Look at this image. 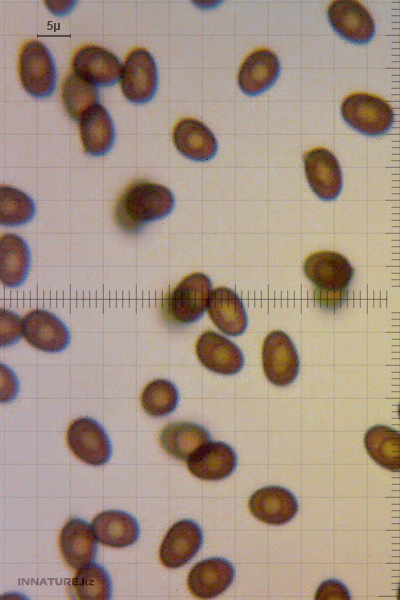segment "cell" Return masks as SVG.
I'll use <instances>...</instances> for the list:
<instances>
[{"label": "cell", "instance_id": "obj_14", "mask_svg": "<svg viewBox=\"0 0 400 600\" xmlns=\"http://www.w3.org/2000/svg\"><path fill=\"white\" fill-rule=\"evenodd\" d=\"M195 349L201 364L215 373L233 375L244 365V356L240 348L214 331H205L198 338Z\"/></svg>", "mask_w": 400, "mask_h": 600}, {"label": "cell", "instance_id": "obj_18", "mask_svg": "<svg viewBox=\"0 0 400 600\" xmlns=\"http://www.w3.org/2000/svg\"><path fill=\"white\" fill-rule=\"evenodd\" d=\"M186 463L195 477L217 481L232 474L237 466V456L228 444L210 441L195 451Z\"/></svg>", "mask_w": 400, "mask_h": 600}, {"label": "cell", "instance_id": "obj_12", "mask_svg": "<svg viewBox=\"0 0 400 600\" xmlns=\"http://www.w3.org/2000/svg\"><path fill=\"white\" fill-rule=\"evenodd\" d=\"M202 542L200 526L192 520H180L170 527L163 538L159 550L160 561L167 568H179L197 554Z\"/></svg>", "mask_w": 400, "mask_h": 600}, {"label": "cell", "instance_id": "obj_25", "mask_svg": "<svg viewBox=\"0 0 400 600\" xmlns=\"http://www.w3.org/2000/svg\"><path fill=\"white\" fill-rule=\"evenodd\" d=\"M31 256L26 241L7 233L0 240V279L8 287L21 285L28 276Z\"/></svg>", "mask_w": 400, "mask_h": 600}, {"label": "cell", "instance_id": "obj_34", "mask_svg": "<svg viewBox=\"0 0 400 600\" xmlns=\"http://www.w3.org/2000/svg\"><path fill=\"white\" fill-rule=\"evenodd\" d=\"M398 414H399V418H400V404L398 406Z\"/></svg>", "mask_w": 400, "mask_h": 600}, {"label": "cell", "instance_id": "obj_11", "mask_svg": "<svg viewBox=\"0 0 400 600\" xmlns=\"http://www.w3.org/2000/svg\"><path fill=\"white\" fill-rule=\"evenodd\" d=\"M73 72L95 86H112L121 78L122 65L118 57L104 47L87 45L73 57Z\"/></svg>", "mask_w": 400, "mask_h": 600}, {"label": "cell", "instance_id": "obj_7", "mask_svg": "<svg viewBox=\"0 0 400 600\" xmlns=\"http://www.w3.org/2000/svg\"><path fill=\"white\" fill-rule=\"evenodd\" d=\"M158 86L157 66L153 56L143 48L134 49L126 58L121 74V89L132 103L149 102Z\"/></svg>", "mask_w": 400, "mask_h": 600}, {"label": "cell", "instance_id": "obj_22", "mask_svg": "<svg viewBox=\"0 0 400 600\" xmlns=\"http://www.w3.org/2000/svg\"><path fill=\"white\" fill-rule=\"evenodd\" d=\"M80 135L85 152L102 156L113 147L115 130L107 109L100 103L90 107L79 121Z\"/></svg>", "mask_w": 400, "mask_h": 600}, {"label": "cell", "instance_id": "obj_21", "mask_svg": "<svg viewBox=\"0 0 400 600\" xmlns=\"http://www.w3.org/2000/svg\"><path fill=\"white\" fill-rule=\"evenodd\" d=\"M207 310L215 326L227 335L238 336L247 328L248 319L242 300L227 287L213 290Z\"/></svg>", "mask_w": 400, "mask_h": 600}, {"label": "cell", "instance_id": "obj_30", "mask_svg": "<svg viewBox=\"0 0 400 600\" xmlns=\"http://www.w3.org/2000/svg\"><path fill=\"white\" fill-rule=\"evenodd\" d=\"M179 401L176 386L166 379H156L146 385L141 394V405L152 417H163L173 412Z\"/></svg>", "mask_w": 400, "mask_h": 600}, {"label": "cell", "instance_id": "obj_5", "mask_svg": "<svg viewBox=\"0 0 400 600\" xmlns=\"http://www.w3.org/2000/svg\"><path fill=\"white\" fill-rule=\"evenodd\" d=\"M303 270L317 292H347L354 268L343 255L333 251H318L304 261Z\"/></svg>", "mask_w": 400, "mask_h": 600}, {"label": "cell", "instance_id": "obj_1", "mask_svg": "<svg viewBox=\"0 0 400 600\" xmlns=\"http://www.w3.org/2000/svg\"><path fill=\"white\" fill-rule=\"evenodd\" d=\"M175 205L169 188L147 180L131 183L115 207V220L122 231L139 233L147 224L166 217Z\"/></svg>", "mask_w": 400, "mask_h": 600}, {"label": "cell", "instance_id": "obj_31", "mask_svg": "<svg viewBox=\"0 0 400 600\" xmlns=\"http://www.w3.org/2000/svg\"><path fill=\"white\" fill-rule=\"evenodd\" d=\"M1 346L10 345L23 335V320L12 311L1 310Z\"/></svg>", "mask_w": 400, "mask_h": 600}, {"label": "cell", "instance_id": "obj_15", "mask_svg": "<svg viewBox=\"0 0 400 600\" xmlns=\"http://www.w3.org/2000/svg\"><path fill=\"white\" fill-rule=\"evenodd\" d=\"M234 575V567L228 560L208 558L192 567L187 585L194 596L210 599L223 593L232 584Z\"/></svg>", "mask_w": 400, "mask_h": 600}, {"label": "cell", "instance_id": "obj_9", "mask_svg": "<svg viewBox=\"0 0 400 600\" xmlns=\"http://www.w3.org/2000/svg\"><path fill=\"white\" fill-rule=\"evenodd\" d=\"M327 16L333 30L351 43L366 44L375 34L372 16L357 1L338 0L332 2Z\"/></svg>", "mask_w": 400, "mask_h": 600}, {"label": "cell", "instance_id": "obj_27", "mask_svg": "<svg viewBox=\"0 0 400 600\" xmlns=\"http://www.w3.org/2000/svg\"><path fill=\"white\" fill-rule=\"evenodd\" d=\"M73 598L81 600H108L112 585L108 572L101 565L91 563L78 569L71 581Z\"/></svg>", "mask_w": 400, "mask_h": 600}, {"label": "cell", "instance_id": "obj_19", "mask_svg": "<svg viewBox=\"0 0 400 600\" xmlns=\"http://www.w3.org/2000/svg\"><path fill=\"white\" fill-rule=\"evenodd\" d=\"M249 509L258 520L270 525L289 522L298 511L295 496L280 486L263 487L250 497Z\"/></svg>", "mask_w": 400, "mask_h": 600}, {"label": "cell", "instance_id": "obj_26", "mask_svg": "<svg viewBox=\"0 0 400 600\" xmlns=\"http://www.w3.org/2000/svg\"><path fill=\"white\" fill-rule=\"evenodd\" d=\"M364 444L370 457L381 467L400 471V432L385 425H376L367 430Z\"/></svg>", "mask_w": 400, "mask_h": 600}, {"label": "cell", "instance_id": "obj_23", "mask_svg": "<svg viewBox=\"0 0 400 600\" xmlns=\"http://www.w3.org/2000/svg\"><path fill=\"white\" fill-rule=\"evenodd\" d=\"M91 527L100 543L113 548L134 544L140 534L137 520L120 510L101 512L93 519Z\"/></svg>", "mask_w": 400, "mask_h": 600}, {"label": "cell", "instance_id": "obj_4", "mask_svg": "<svg viewBox=\"0 0 400 600\" xmlns=\"http://www.w3.org/2000/svg\"><path fill=\"white\" fill-rule=\"evenodd\" d=\"M212 292V283L207 275L196 272L186 276L168 298L171 318L180 324L196 322L208 308Z\"/></svg>", "mask_w": 400, "mask_h": 600}, {"label": "cell", "instance_id": "obj_10", "mask_svg": "<svg viewBox=\"0 0 400 600\" xmlns=\"http://www.w3.org/2000/svg\"><path fill=\"white\" fill-rule=\"evenodd\" d=\"M308 183L316 196L325 201L336 199L342 190V172L337 158L325 148H314L304 155Z\"/></svg>", "mask_w": 400, "mask_h": 600}, {"label": "cell", "instance_id": "obj_29", "mask_svg": "<svg viewBox=\"0 0 400 600\" xmlns=\"http://www.w3.org/2000/svg\"><path fill=\"white\" fill-rule=\"evenodd\" d=\"M0 223L3 226L23 225L35 215L34 201L23 191L2 185L0 187Z\"/></svg>", "mask_w": 400, "mask_h": 600}, {"label": "cell", "instance_id": "obj_8", "mask_svg": "<svg viewBox=\"0 0 400 600\" xmlns=\"http://www.w3.org/2000/svg\"><path fill=\"white\" fill-rule=\"evenodd\" d=\"M67 444L77 458L89 465H104L111 456L109 437L92 418L81 417L71 423L67 431Z\"/></svg>", "mask_w": 400, "mask_h": 600}, {"label": "cell", "instance_id": "obj_24", "mask_svg": "<svg viewBox=\"0 0 400 600\" xmlns=\"http://www.w3.org/2000/svg\"><path fill=\"white\" fill-rule=\"evenodd\" d=\"M210 441L209 432L193 422L170 423L160 434L163 449L172 457L183 461Z\"/></svg>", "mask_w": 400, "mask_h": 600}, {"label": "cell", "instance_id": "obj_6", "mask_svg": "<svg viewBox=\"0 0 400 600\" xmlns=\"http://www.w3.org/2000/svg\"><path fill=\"white\" fill-rule=\"evenodd\" d=\"M262 366L266 378L274 385H290L299 372V357L290 337L283 331L270 332L262 346Z\"/></svg>", "mask_w": 400, "mask_h": 600}, {"label": "cell", "instance_id": "obj_16", "mask_svg": "<svg viewBox=\"0 0 400 600\" xmlns=\"http://www.w3.org/2000/svg\"><path fill=\"white\" fill-rule=\"evenodd\" d=\"M96 539L86 521L70 519L59 535V547L66 564L77 570L91 564L97 553Z\"/></svg>", "mask_w": 400, "mask_h": 600}, {"label": "cell", "instance_id": "obj_13", "mask_svg": "<svg viewBox=\"0 0 400 600\" xmlns=\"http://www.w3.org/2000/svg\"><path fill=\"white\" fill-rule=\"evenodd\" d=\"M23 336L33 347L50 353L64 350L70 343V333L54 314L35 309L23 319Z\"/></svg>", "mask_w": 400, "mask_h": 600}, {"label": "cell", "instance_id": "obj_28", "mask_svg": "<svg viewBox=\"0 0 400 600\" xmlns=\"http://www.w3.org/2000/svg\"><path fill=\"white\" fill-rule=\"evenodd\" d=\"M62 101L69 116L80 121L84 113L99 103L97 86L71 72L62 85Z\"/></svg>", "mask_w": 400, "mask_h": 600}, {"label": "cell", "instance_id": "obj_20", "mask_svg": "<svg viewBox=\"0 0 400 600\" xmlns=\"http://www.w3.org/2000/svg\"><path fill=\"white\" fill-rule=\"evenodd\" d=\"M173 142L183 156L197 162L212 159L218 149L212 131L201 121L193 118H184L176 124Z\"/></svg>", "mask_w": 400, "mask_h": 600}, {"label": "cell", "instance_id": "obj_2", "mask_svg": "<svg viewBox=\"0 0 400 600\" xmlns=\"http://www.w3.org/2000/svg\"><path fill=\"white\" fill-rule=\"evenodd\" d=\"M341 115L350 127L372 137L385 134L394 123L392 107L382 98L367 93L347 96L341 105Z\"/></svg>", "mask_w": 400, "mask_h": 600}, {"label": "cell", "instance_id": "obj_17", "mask_svg": "<svg viewBox=\"0 0 400 600\" xmlns=\"http://www.w3.org/2000/svg\"><path fill=\"white\" fill-rule=\"evenodd\" d=\"M280 62L269 49L261 48L250 53L238 73L239 88L247 95L256 96L265 92L277 81Z\"/></svg>", "mask_w": 400, "mask_h": 600}, {"label": "cell", "instance_id": "obj_32", "mask_svg": "<svg viewBox=\"0 0 400 600\" xmlns=\"http://www.w3.org/2000/svg\"><path fill=\"white\" fill-rule=\"evenodd\" d=\"M315 599L317 600H330V599H343V600H348L350 599V594L348 592V590L346 589V587L340 583L339 581H336L334 579L331 580H327L325 582H323L315 595Z\"/></svg>", "mask_w": 400, "mask_h": 600}, {"label": "cell", "instance_id": "obj_33", "mask_svg": "<svg viewBox=\"0 0 400 600\" xmlns=\"http://www.w3.org/2000/svg\"><path fill=\"white\" fill-rule=\"evenodd\" d=\"M397 598L400 600V584H399V588H398Z\"/></svg>", "mask_w": 400, "mask_h": 600}, {"label": "cell", "instance_id": "obj_3", "mask_svg": "<svg viewBox=\"0 0 400 600\" xmlns=\"http://www.w3.org/2000/svg\"><path fill=\"white\" fill-rule=\"evenodd\" d=\"M21 83L35 98L50 96L56 87V68L47 47L37 40L27 42L19 56Z\"/></svg>", "mask_w": 400, "mask_h": 600}]
</instances>
